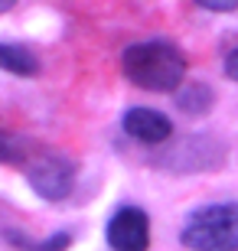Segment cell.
Wrapping results in <instances>:
<instances>
[{
	"label": "cell",
	"mask_w": 238,
	"mask_h": 251,
	"mask_svg": "<svg viewBox=\"0 0 238 251\" xmlns=\"http://www.w3.org/2000/svg\"><path fill=\"white\" fill-rule=\"evenodd\" d=\"M121 69L128 75V82H134L144 92H176L183 88L186 59L180 49L163 39H147V43H134L124 49Z\"/></svg>",
	"instance_id": "obj_1"
},
{
	"label": "cell",
	"mask_w": 238,
	"mask_h": 251,
	"mask_svg": "<svg viewBox=\"0 0 238 251\" xmlns=\"http://www.w3.org/2000/svg\"><path fill=\"white\" fill-rule=\"evenodd\" d=\"M180 242L189 251H238V202L196 209L186 219Z\"/></svg>",
	"instance_id": "obj_2"
},
{
	"label": "cell",
	"mask_w": 238,
	"mask_h": 251,
	"mask_svg": "<svg viewBox=\"0 0 238 251\" xmlns=\"http://www.w3.org/2000/svg\"><path fill=\"white\" fill-rule=\"evenodd\" d=\"M75 173H79V163L62 153H46V157H36L26 167L29 186L36 189L43 199H65L75 186Z\"/></svg>",
	"instance_id": "obj_3"
},
{
	"label": "cell",
	"mask_w": 238,
	"mask_h": 251,
	"mask_svg": "<svg viewBox=\"0 0 238 251\" xmlns=\"http://www.w3.org/2000/svg\"><path fill=\"white\" fill-rule=\"evenodd\" d=\"M108 245L114 251H147L150 245V219L137 205H124L108 222Z\"/></svg>",
	"instance_id": "obj_4"
},
{
	"label": "cell",
	"mask_w": 238,
	"mask_h": 251,
	"mask_svg": "<svg viewBox=\"0 0 238 251\" xmlns=\"http://www.w3.org/2000/svg\"><path fill=\"white\" fill-rule=\"evenodd\" d=\"M121 124H124V130H128L134 140H140V144H163V140H170V134H173V121H170L166 114L154 111V108H131Z\"/></svg>",
	"instance_id": "obj_5"
},
{
	"label": "cell",
	"mask_w": 238,
	"mask_h": 251,
	"mask_svg": "<svg viewBox=\"0 0 238 251\" xmlns=\"http://www.w3.org/2000/svg\"><path fill=\"white\" fill-rule=\"evenodd\" d=\"M0 69H7L10 75H36L39 72V59L23 46L13 43H0Z\"/></svg>",
	"instance_id": "obj_6"
},
{
	"label": "cell",
	"mask_w": 238,
	"mask_h": 251,
	"mask_svg": "<svg viewBox=\"0 0 238 251\" xmlns=\"http://www.w3.org/2000/svg\"><path fill=\"white\" fill-rule=\"evenodd\" d=\"M176 104L183 108L186 114H202V111H209V104H212V88H206V85H183L180 92H176Z\"/></svg>",
	"instance_id": "obj_7"
},
{
	"label": "cell",
	"mask_w": 238,
	"mask_h": 251,
	"mask_svg": "<svg viewBox=\"0 0 238 251\" xmlns=\"http://www.w3.org/2000/svg\"><path fill=\"white\" fill-rule=\"evenodd\" d=\"M7 238H10V245H17V248H23V251H65L69 248V232H59V235H53V238H46V242H26V238L17 235V232H7Z\"/></svg>",
	"instance_id": "obj_8"
},
{
	"label": "cell",
	"mask_w": 238,
	"mask_h": 251,
	"mask_svg": "<svg viewBox=\"0 0 238 251\" xmlns=\"http://www.w3.org/2000/svg\"><path fill=\"white\" fill-rule=\"evenodd\" d=\"M29 144L23 137H13L7 130H0V163H23Z\"/></svg>",
	"instance_id": "obj_9"
},
{
	"label": "cell",
	"mask_w": 238,
	"mask_h": 251,
	"mask_svg": "<svg viewBox=\"0 0 238 251\" xmlns=\"http://www.w3.org/2000/svg\"><path fill=\"white\" fill-rule=\"evenodd\" d=\"M202 10H238V0H199Z\"/></svg>",
	"instance_id": "obj_10"
},
{
	"label": "cell",
	"mask_w": 238,
	"mask_h": 251,
	"mask_svg": "<svg viewBox=\"0 0 238 251\" xmlns=\"http://www.w3.org/2000/svg\"><path fill=\"white\" fill-rule=\"evenodd\" d=\"M225 72L238 82V49H232V52H229V59H225Z\"/></svg>",
	"instance_id": "obj_11"
},
{
	"label": "cell",
	"mask_w": 238,
	"mask_h": 251,
	"mask_svg": "<svg viewBox=\"0 0 238 251\" xmlns=\"http://www.w3.org/2000/svg\"><path fill=\"white\" fill-rule=\"evenodd\" d=\"M13 7V0H0V10H10Z\"/></svg>",
	"instance_id": "obj_12"
}]
</instances>
